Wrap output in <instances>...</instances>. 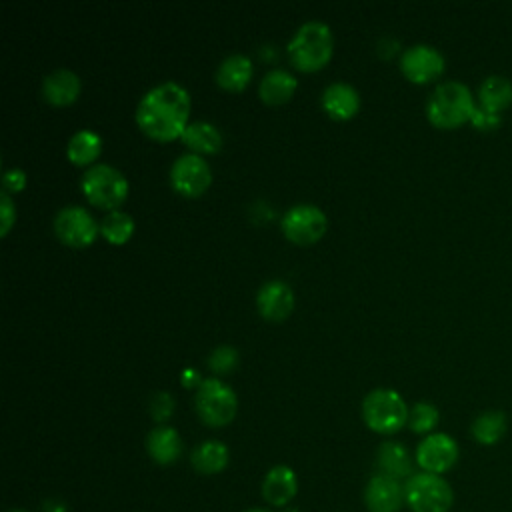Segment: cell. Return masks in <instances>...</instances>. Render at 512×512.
Instances as JSON below:
<instances>
[{
  "label": "cell",
  "instance_id": "obj_35",
  "mask_svg": "<svg viewBox=\"0 0 512 512\" xmlns=\"http://www.w3.org/2000/svg\"><path fill=\"white\" fill-rule=\"evenodd\" d=\"M246 512H268V510H262V508H252V510H246Z\"/></svg>",
  "mask_w": 512,
  "mask_h": 512
},
{
  "label": "cell",
  "instance_id": "obj_11",
  "mask_svg": "<svg viewBox=\"0 0 512 512\" xmlns=\"http://www.w3.org/2000/svg\"><path fill=\"white\" fill-rule=\"evenodd\" d=\"M458 460V444L442 432L428 434L416 448V462L424 472L442 474Z\"/></svg>",
  "mask_w": 512,
  "mask_h": 512
},
{
  "label": "cell",
  "instance_id": "obj_9",
  "mask_svg": "<svg viewBox=\"0 0 512 512\" xmlns=\"http://www.w3.org/2000/svg\"><path fill=\"white\" fill-rule=\"evenodd\" d=\"M98 230L100 224H96L94 216L78 204H68L54 216L56 236L70 246H88L96 238Z\"/></svg>",
  "mask_w": 512,
  "mask_h": 512
},
{
  "label": "cell",
  "instance_id": "obj_2",
  "mask_svg": "<svg viewBox=\"0 0 512 512\" xmlns=\"http://www.w3.org/2000/svg\"><path fill=\"white\" fill-rule=\"evenodd\" d=\"M332 48H334L332 30L326 22L318 18L302 22L286 44L292 64L300 70L322 68L330 60Z\"/></svg>",
  "mask_w": 512,
  "mask_h": 512
},
{
  "label": "cell",
  "instance_id": "obj_36",
  "mask_svg": "<svg viewBox=\"0 0 512 512\" xmlns=\"http://www.w3.org/2000/svg\"><path fill=\"white\" fill-rule=\"evenodd\" d=\"M8 512H26V510H8Z\"/></svg>",
  "mask_w": 512,
  "mask_h": 512
},
{
  "label": "cell",
  "instance_id": "obj_20",
  "mask_svg": "<svg viewBox=\"0 0 512 512\" xmlns=\"http://www.w3.org/2000/svg\"><path fill=\"white\" fill-rule=\"evenodd\" d=\"M182 142L192 150V152H204L212 154L218 152L222 146V134L220 130L206 120H192L186 124V128L180 134Z\"/></svg>",
  "mask_w": 512,
  "mask_h": 512
},
{
  "label": "cell",
  "instance_id": "obj_15",
  "mask_svg": "<svg viewBox=\"0 0 512 512\" xmlns=\"http://www.w3.org/2000/svg\"><path fill=\"white\" fill-rule=\"evenodd\" d=\"M322 106L332 118L346 120L356 114L360 106V94L352 84L344 80H334L322 92Z\"/></svg>",
  "mask_w": 512,
  "mask_h": 512
},
{
  "label": "cell",
  "instance_id": "obj_28",
  "mask_svg": "<svg viewBox=\"0 0 512 512\" xmlns=\"http://www.w3.org/2000/svg\"><path fill=\"white\" fill-rule=\"evenodd\" d=\"M438 424V410L436 406L428 404V402H416L410 410H408V426L418 432H430L434 426Z\"/></svg>",
  "mask_w": 512,
  "mask_h": 512
},
{
  "label": "cell",
  "instance_id": "obj_34",
  "mask_svg": "<svg viewBox=\"0 0 512 512\" xmlns=\"http://www.w3.org/2000/svg\"><path fill=\"white\" fill-rule=\"evenodd\" d=\"M192 382H198V384H200L202 380H200V376H198L196 372H192L190 368H186V370L182 372V384H184V386H192Z\"/></svg>",
  "mask_w": 512,
  "mask_h": 512
},
{
  "label": "cell",
  "instance_id": "obj_32",
  "mask_svg": "<svg viewBox=\"0 0 512 512\" xmlns=\"http://www.w3.org/2000/svg\"><path fill=\"white\" fill-rule=\"evenodd\" d=\"M24 184H26V174H24L22 168L14 166V168L4 170V174H2V188L6 192H18V190L24 188Z\"/></svg>",
  "mask_w": 512,
  "mask_h": 512
},
{
  "label": "cell",
  "instance_id": "obj_1",
  "mask_svg": "<svg viewBox=\"0 0 512 512\" xmlns=\"http://www.w3.org/2000/svg\"><path fill=\"white\" fill-rule=\"evenodd\" d=\"M190 96L176 80H164L148 88L136 106L138 126L152 138L170 140L188 124Z\"/></svg>",
  "mask_w": 512,
  "mask_h": 512
},
{
  "label": "cell",
  "instance_id": "obj_22",
  "mask_svg": "<svg viewBox=\"0 0 512 512\" xmlns=\"http://www.w3.org/2000/svg\"><path fill=\"white\" fill-rule=\"evenodd\" d=\"M378 468H380V474H386L394 480H400V478H410L412 474V460H410V454L408 450L398 444V442H382L380 448H378Z\"/></svg>",
  "mask_w": 512,
  "mask_h": 512
},
{
  "label": "cell",
  "instance_id": "obj_17",
  "mask_svg": "<svg viewBox=\"0 0 512 512\" xmlns=\"http://www.w3.org/2000/svg\"><path fill=\"white\" fill-rule=\"evenodd\" d=\"M80 92V78L70 68H56L42 78V96L52 104H70Z\"/></svg>",
  "mask_w": 512,
  "mask_h": 512
},
{
  "label": "cell",
  "instance_id": "obj_7",
  "mask_svg": "<svg viewBox=\"0 0 512 512\" xmlns=\"http://www.w3.org/2000/svg\"><path fill=\"white\" fill-rule=\"evenodd\" d=\"M194 406L208 426L228 424L238 408L236 392L218 378H204L194 394Z\"/></svg>",
  "mask_w": 512,
  "mask_h": 512
},
{
  "label": "cell",
  "instance_id": "obj_21",
  "mask_svg": "<svg viewBox=\"0 0 512 512\" xmlns=\"http://www.w3.org/2000/svg\"><path fill=\"white\" fill-rule=\"evenodd\" d=\"M296 84L298 82L292 72H288L286 68H272L262 76L258 84V94L268 104H280L290 100V96L296 90Z\"/></svg>",
  "mask_w": 512,
  "mask_h": 512
},
{
  "label": "cell",
  "instance_id": "obj_12",
  "mask_svg": "<svg viewBox=\"0 0 512 512\" xmlns=\"http://www.w3.org/2000/svg\"><path fill=\"white\" fill-rule=\"evenodd\" d=\"M400 68L408 80L422 84L442 74L444 58L430 44H412L404 48L400 56Z\"/></svg>",
  "mask_w": 512,
  "mask_h": 512
},
{
  "label": "cell",
  "instance_id": "obj_4",
  "mask_svg": "<svg viewBox=\"0 0 512 512\" xmlns=\"http://www.w3.org/2000/svg\"><path fill=\"white\" fill-rule=\"evenodd\" d=\"M364 422L382 434H392L408 422V406L392 388H374L362 400Z\"/></svg>",
  "mask_w": 512,
  "mask_h": 512
},
{
  "label": "cell",
  "instance_id": "obj_3",
  "mask_svg": "<svg viewBox=\"0 0 512 512\" xmlns=\"http://www.w3.org/2000/svg\"><path fill=\"white\" fill-rule=\"evenodd\" d=\"M474 100L470 90L456 80L440 82L428 96L426 116L438 128H454L464 124L474 114Z\"/></svg>",
  "mask_w": 512,
  "mask_h": 512
},
{
  "label": "cell",
  "instance_id": "obj_23",
  "mask_svg": "<svg viewBox=\"0 0 512 512\" xmlns=\"http://www.w3.org/2000/svg\"><path fill=\"white\" fill-rule=\"evenodd\" d=\"M480 106L484 112L498 116L500 110L512 104V84L502 76H490L480 86Z\"/></svg>",
  "mask_w": 512,
  "mask_h": 512
},
{
  "label": "cell",
  "instance_id": "obj_14",
  "mask_svg": "<svg viewBox=\"0 0 512 512\" xmlns=\"http://www.w3.org/2000/svg\"><path fill=\"white\" fill-rule=\"evenodd\" d=\"M258 312L268 320H282L294 306L292 288L284 280H268L256 292Z\"/></svg>",
  "mask_w": 512,
  "mask_h": 512
},
{
  "label": "cell",
  "instance_id": "obj_13",
  "mask_svg": "<svg viewBox=\"0 0 512 512\" xmlns=\"http://www.w3.org/2000/svg\"><path fill=\"white\" fill-rule=\"evenodd\" d=\"M364 502L370 512H400L404 502V488L398 480L386 474H376L366 484Z\"/></svg>",
  "mask_w": 512,
  "mask_h": 512
},
{
  "label": "cell",
  "instance_id": "obj_6",
  "mask_svg": "<svg viewBox=\"0 0 512 512\" xmlns=\"http://www.w3.org/2000/svg\"><path fill=\"white\" fill-rule=\"evenodd\" d=\"M80 188L84 196L102 208L118 206L128 194L126 176L106 162H96L86 168L80 178Z\"/></svg>",
  "mask_w": 512,
  "mask_h": 512
},
{
  "label": "cell",
  "instance_id": "obj_31",
  "mask_svg": "<svg viewBox=\"0 0 512 512\" xmlns=\"http://www.w3.org/2000/svg\"><path fill=\"white\" fill-rule=\"evenodd\" d=\"M0 216H2V222H0V234H6L10 230V226L14 224V218H16V208L12 204V198L6 190L0 192Z\"/></svg>",
  "mask_w": 512,
  "mask_h": 512
},
{
  "label": "cell",
  "instance_id": "obj_10",
  "mask_svg": "<svg viewBox=\"0 0 512 512\" xmlns=\"http://www.w3.org/2000/svg\"><path fill=\"white\" fill-rule=\"evenodd\" d=\"M212 180L208 162L196 152L180 154L170 166V182L176 192L184 196L202 194Z\"/></svg>",
  "mask_w": 512,
  "mask_h": 512
},
{
  "label": "cell",
  "instance_id": "obj_29",
  "mask_svg": "<svg viewBox=\"0 0 512 512\" xmlns=\"http://www.w3.org/2000/svg\"><path fill=\"white\" fill-rule=\"evenodd\" d=\"M236 362H238V350L230 344L216 346L208 356V366L214 372H228L236 366Z\"/></svg>",
  "mask_w": 512,
  "mask_h": 512
},
{
  "label": "cell",
  "instance_id": "obj_25",
  "mask_svg": "<svg viewBox=\"0 0 512 512\" xmlns=\"http://www.w3.org/2000/svg\"><path fill=\"white\" fill-rule=\"evenodd\" d=\"M100 148H102L100 134H96L90 128H80L70 136L66 144V156L74 164H88L100 154Z\"/></svg>",
  "mask_w": 512,
  "mask_h": 512
},
{
  "label": "cell",
  "instance_id": "obj_24",
  "mask_svg": "<svg viewBox=\"0 0 512 512\" xmlns=\"http://www.w3.org/2000/svg\"><path fill=\"white\" fill-rule=\"evenodd\" d=\"M190 460L200 474H218L228 464V448L218 440H204L192 450Z\"/></svg>",
  "mask_w": 512,
  "mask_h": 512
},
{
  "label": "cell",
  "instance_id": "obj_18",
  "mask_svg": "<svg viewBox=\"0 0 512 512\" xmlns=\"http://www.w3.org/2000/svg\"><path fill=\"white\" fill-rule=\"evenodd\" d=\"M252 60L242 52H232L220 60L216 68V82L226 90H242L252 78Z\"/></svg>",
  "mask_w": 512,
  "mask_h": 512
},
{
  "label": "cell",
  "instance_id": "obj_5",
  "mask_svg": "<svg viewBox=\"0 0 512 512\" xmlns=\"http://www.w3.org/2000/svg\"><path fill=\"white\" fill-rule=\"evenodd\" d=\"M404 500L412 512H448L454 492L440 474L418 472L404 484Z\"/></svg>",
  "mask_w": 512,
  "mask_h": 512
},
{
  "label": "cell",
  "instance_id": "obj_33",
  "mask_svg": "<svg viewBox=\"0 0 512 512\" xmlns=\"http://www.w3.org/2000/svg\"><path fill=\"white\" fill-rule=\"evenodd\" d=\"M470 122L476 126V128H480V130H492V128H496L498 124H500V116H494V114H488V112H484L482 108H474V114H472V118H470Z\"/></svg>",
  "mask_w": 512,
  "mask_h": 512
},
{
  "label": "cell",
  "instance_id": "obj_26",
  "mask_svg": "<svg viewBox=\"0 0 512 512\" xmlns=\"http://www.w3.org/2000/svg\"><path fill=\"white\" fill-rule=\"evenodd\" d=\"M506 432V416L500 410H488L472 422V436L484 446L496 444Z\"/></svg>",
  "mask_w": 512,
  "mask_h": 512
},
{
  "label": "cell",
  "instance_id": "obj_8",
  "mask_svg": "<svg viewBox=\"0 0 512 512\" xmlns=\"http://www.w3.org/2000/svg\"><path fill=\"white\" fill-rule=\"evenodd\" d=\"M282 232L288 240L298 244H308L318 240L326 230V214L322 208L310 202H300L290 206L282 216Z\"/></svg>",
  "mask_w": 512,
  "mask_h": 512
},
{
  "label": "cell",
  "instance_id": "obj_16",
  "mask_svg": "<svg viewBox=\"0 0 512 512\" xmlns=\"http://www.w3.org/2000/svg\"><path fill=\"white\" fill-rule=\"evenodd\" d=\"M298 490V480L292 468L280 464L268 470L262 482V494L272 506H286Z\"/></svg>",
  "mask_w": 512,
  "mask_h": 512
},
{
  "label": "cell",
  "instance_id": "obj_19",
  "mask_svg": "<svg viewBox=\"0 0 512 512\" xmlns=\"http://www.w3.org/2000/svg\"><path fill=\"white\" fill-rule=\"evenodd\" d=\"M148 454L158 464L174 462L182 452V440L172 426H156L146 438Z\"/></svg>",
  "mask_w": 512,
  "mask_h": 512
},
{
  "label": "cell",
  "instance_id": "obj_30",
  "mask_svg": "<svg viewBox=\"0 0 512 512\" xmlns=\"http://www.w3.org/2000/svg\"><path fill=\"white\" fill-rule=\"evenodd\" d=\"M172 410H174V400H172V396H170L168 392L162 390V392H156V394L150 398V412H152L154 420L162 422V420L170 418Z\"/></svg>",
  "mask_w": 512,
  "mask_h": 512
},
{
  "label": "cell",
  "instance_id": "obj_27",
  "mask_svg": "<svg viewBox=\"0 0 512 512\" xmlns=\"http://www.w3.org/2000/svg\"><path fill=\"white\" fill-rule=\"evenodd\" d=\"M100 232L104 238L112 244H122L126 242L132 232H134V220L130 214L122 210H110L102 220H100Z\"/></svg>",
  "mask_w": 512,
  "mask_h": 512
}]
</instances>
